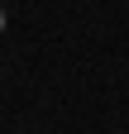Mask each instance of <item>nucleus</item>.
<instances>
[{"label": "nucleus", "instance_id": "f257e3e1", "mask_svg": "<svg viewBox=\"0 0 129 134\" xmlns=\"http://www.w3.org/2000/svg\"><path fill=\"white\" fill-rule=\"evenodd\" d=\"M0 24H5V19H0Z\"/></svg>", "mask_w": 129, "mask_h": 134}]
</instances>
